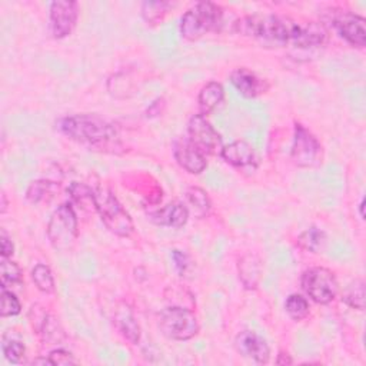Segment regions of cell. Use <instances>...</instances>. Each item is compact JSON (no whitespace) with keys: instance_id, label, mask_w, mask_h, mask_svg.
Listing matches in <instances>:
<instances>
[{"instance_id":"obj_1","label":"cell","mask_w":366,"mask_h":366,"mask_svg":"<svg viewBox=\"0 0 366 366\" xmlns=\"http://www.w3.org/2000/svg\"><path fill=\"white\" fill-rule=\"evenodd\" d=\"M235 30L262 42L279 46L294 45L299 49L319 47L328 40V30L324 25L316 22L301 23L278 15L245 16L235 23Z\"/></svg>"},{"instance_id":"obj_2","label":"cell","mask_w":366,"mask_h":366,"mask_svg":"<svg viewBox=\"0 0 366 366\" xmlns=\"http://www.w3.org/2000/svg\"><path fill=\"white\" fill-rule=\"evenodd\" d=\"M59 129L69 139L88 148L108 151L119 146V133L113 123L98 115H73L59 122Z\"/></svg>"},{"instance_id":"obj_3","label":"cell","mask_w":366,"mask_h":366,"mask_svg":"<svg viewBox=\"0 0 366 366\" xmlns=\"http://www.w3.org/2000/svg\"><path fill=\"white\" fill-rule=\"evenodd\" d=\"M224 23V9L212 2H199L181 19V35L188 40H198L217 32Z\"/></svg>"},{"instance_id":"obj_4","label":"cell","mask_w":366,"mask_h":366,"mask_svg":"<svg viewBox=\"0 0 366 366\" xmlns=\"http://www.w3.org/2000/svg\"><path fill=\"white\" fill-rule=\"evenodd\" d=\"M95 205L102 222L112 234L120 238H127L133 234L135 225L129 212L109 188L101 186L95 190Z\"/></svg>"},{"instance_id":"obj_5","label":"cell","mask_w":366,"mask_h":366,"mask_svg":"<svg viewBox=\"0 0 366 366\" xmlns=\"http://www.w3.org/2000/svg\"><path fill=\"white\" fill-rule=\"evenodd\" d=\"M79 235L78 215L72 203L60 205L47 224V238L52 246L59 252H67L73 248Z\"/></svg>"},{"instance_id":"obj_6","label":"cell","mask_w":366,"mask_h":366,"mask_svg":"<svg viewBox=\"0 0 366 366\" xmlns=\"http://www.w3.org/2000/svg\"><path fill=\"white\" fill-rule=\"evenodd\" d=\"M158 324L162 333L173 341H189L199 333V322L195 314L179 305L164 309L159 314Z\"/></svg>"},{"instance_id":"obj_7","label":"cell","mask_w":366,"mask_h":366,"mask_svg":"<svg viewBox=\"0 0 366 366\" xmlns=\"http://www.w3.org/2000/svg\"><path fill=\"white\" fill-rule=\"evenodd\" d=\"M302 287L307 295L319 305L331 304L339 292V283L335 273L322 266H315L304 272Z\"/></svg>"},{"instance_id":"obj_8","label":"cell","mask_w":366,"mask_h":366,"mask_svg":"<svg viewBox=\"0 0 366 366\" xmlns=\"http://www.w3.org/2000/svg\"><path fill=\"white\" fill-rule=\"evenodd\" d=\"M290 156L299 168H316L322 164L324 155L321 142L301 123L295 125Z\"/></svg>"},{"instance_id":"obj_9","label":"cell","mask_w":366,"mask_h":366,"mask_svg":"<svg viewBox=\"0 0 366 366\" xmlns=\"http://www.w3.org/2000/svg\"><path fill=\"white\" fill-rule=\"evenodd\" d=\"M189 140L206 156H221L224 149V142L221 135L207 122L202 115H193L188 123Z\"/></svg>"},{"instance_id":"obj_10","label":"cell","mask_w":366,"mask_h":366,"mask_svg":"<svg viewBox=\"0 0 366 366\" xmlns=\"http://www.w3.org/2000/svg\"><path fill=\"white\" fill-rule=\"evenodd\" d=\"M328 21L349 45L356 47H363L366 42L365 19L353 12L343 9H331Z\"/></svg>"},{"instance_id":"obj_11","label":"cell","mask_w":366,"mask_h":366,"mask_svg":"<svg viewBox=\"0 0 366 366\" xmlns=\"http://www.w3.org/2000/svg\"><path fill=\"white\" fill-rule=\"evenodd\" d=\"M79 18V5L70 0H56L49 9V28L55 39L69 36L76 28Z\"/></svg>"},{"instance_id":"obj_12","label":"cell","mask_w":366,"mask_h":366,"mask_svg":"<svg viewBox=\"0 0 366 366\" xmlns=\"http://www.w3.org/2000/svg\"><path fill=\"white\" fill-rule=\"evenodd\" d=\"M222 159L236 169L255 171L259 166V155L246 140H235L224 146Z\"/></svg>"},{"instance_id":"obj_13","label":"cell","mask_w":366,"mask_h":366,"mask_svg":"<svg viewBox=\"0 0 366 366\" xmlns=\"http://www.w3.org/2000/svg\"><path fill=\"white\" fill-rule=\"evenodd\" d=\"M173 156L181 168L192 175L202 173L206 166V156L188 139L182 137L173 143Z\"/></svg>"},{"instance_id":"obj_14","label":"cell","mask_w":366,"mask_h":366,"mask_svg":"<svg viewBox=\"0 0 366 366\" xmlns=\"http://www.w3.org/2000/svg\"><path fill=\"white\" fill-rule=\"evenodd\" d=\"M236 350L246 359L256 363H268L270 358V349L268 342L253 331H244L235 339Z\"/></svg>"},{"instance_id":"obj_15","label":"cell","mask_w":366,"mask_h":366,"mask_svg":"<svg viewBox=\"0 0 366 366\" xmlns=\"http://www.w3.org/2000/svg\"><path fill=\"white\" fill-rule=\"evenodd\" d=\"M231 82L235 89L248 99H255L265 95L269 91V84L266 79L258 76L255 72L248 67H238L231 73Z\"/></svg>"},{"instance_id":"obj_16","label":"cell","mask_w":366,"mask_h":366,"mask_svg":"<svg viewBox=\"0 0 366 366\" xmlns=\"http://www.w3.org/2000/svg\"><path fill=\"white\" fill-rule=\"evenodd\" d=\"M151 219L161 227L182 228L189 219V209L183 203H171L151 215Z\"/></svg>"},{"instance_id":"obj_17","label":"cell","mask_w":366,"mask_h":366,"mask_svg":"<svg viewBox=\"0 0 366 366\" xmlns=\"http://www.w3.org/2000/svg\"><path fill=\"white\" fill-rule=\"evenodd\" d=\"M225 99V89L221 84L217 82H209L206 84L198 96V106H199V115L207 116L210 115L219 105H221Z\"/></svg>"},{"instance_id":"obj_18","label":"cell","mask_w":366,"mask_h":366,"mask_svg":"<svg viewBox=\"0 0 366 366\" xmlns=\"http://www.w3.org/2000/svg\"><path fill=\"white\" fill-rule=\"evenodd\" d=\"M115 324L120 331V333L129 342L136 345L140 341V326L127 307H122L120 309H118L115 315Z\"/></svg>"},{"instance_id":"obj_19","label":"cell","mask_w":366,"mask_h":366,"mask_svg":"<svg viewBox=\"0 0 366 366\" xmlns=\"http://www.w3.org/2000/svg\"><path fill=\"white\" fill-rule=\"evenodd\" d=\"M261 261L253 255H246L239 262V278L245 287L255 289L261 279Z\"/></svg>"},{"instance_id":"obj_20","label":"cell","mask_w":366,"mask_h":366,"mask_svg":"<svg viewBox=\"0 0 366 366\" xmlns=\"http://www.w3.org/2000/svg\"><path fill=\"white\" fill-rule=\"evenodd\" d=\"M298 245L311 253H319L326 245V234L315 227L308 228L299 235Z\"/></svg>"},{"instance_id":"obj_21","label":"cell","mask_w":366,"mask_h":366,"mask_svg":"<svg viewBox=\"0 0 366 366\" xmlns=\"http://www.w3.org/2000/svg\"><path fill=\"white\" fill-rule=\"evenodd\" d=\"M69 193L72 200L75 202L84 210H96L95 205V190H92L88 185L73 182L69 186Z\"/></svg>"},{"instance_id":"obj_22","label":"cell","mask_w":366,"mask_h":366,"mask_svg":"<svg viewBox=\"0 0 366 366\" xmlns=\"http://www.w3.org/2000/svg\"><path fill=\"white\" fill-rule=\"evenodd\" d=\"M22 279L23 272L21 266L9 258H2V262H0V283H2V289L15 286L21 283Z\"/></svg>"},{"instance_id":"obj_23","label":"cell","mask_w":366,"mask_h":366,"mask_svg":"<svg viewBox=\"0 0 366 366\" xmlns=\"http://www.w3.org/2000/svg\"><path fill=\"white\" fill-rule=\"evenodd\" d=\"M342 302H345L349 308L363 311L365 308V282L362 279H356L342 294Z\"/></svg>"},{"instance_id":"obj_24","label":"cell","mask_w":366,"mask_h":366,"mask_svg":"<svg viewBox=\"0 0 366 366\" xmlns=\"http://www.w3.org/2000/svg\"><path fill=\"white\" fill-rule=\"evenodd\" d=\"M186 199H188L189 205L192 206L196 216L205 217V216L209 215L212 203H210V199H209L207 193L203 189L196 188V186L189 188L186 190Z\"/></svg>"},{"instance_id":"obj_25","label":"cell","mask_w":366,"mask_h":366,"mask_svg":"<svg viewBox=\"0 0 366 366\" xmlns=\"http://www.w3.org/2000/svg\"><path fill=\"white\" fill-rule=\"evenodd\" d=\"M32 279L36 285V287L43 292V294L49 295L53 294L56 289V283H55V278L53 273L50 270V268L45 263H38L33 270H32Z\"/></svg>"},{"instance_id":"obj_26","label":"cell","mask_w":366,"mask_h":366,"mask_svg":"<svg viewBox=\"0 0 366 366\" xmlns=\"http://www.w3.org/2000/svg\"><path fill=\"white\" fill-rule=\"evenodd\" d=\"M56 189H59V186L56 183H53V182L45 181V179L35 181L28 188L26 198L32 203H40V202L46 200L47 198H52L53 193L56 192Z\"/></svg>"},{"instance_id":"obj_27","label":"cell","mask_w":366,"mask_h":366,"mask_svg":"<svg viewBox=\"0 0 366 366\" xmlns=\"http://www.w3.org/2000/svg\"><path fill=\"white\" fill-rule=\"evenodd\" d=\"M171 8L172 4L169 2H144L142 5V16L148 23L156 25L164 21Z\"/></svg>"},{"instance_id":"obj_28","label":"cell","mask_w":366,"mask_h":366,"mask_svg":"<svg viewBox=\"0 0 366 366\" xmlns=\"http://www.w3.org/2000/svg\"><path fill=\"white\" fill-rule=\"evenodd\" d=\"M286 314L297 322L304 321L309 315V302L301 295H290L285 302Z\"/></svg>"},{"instance_id":"obj_29","label":"cell","mask_w":366,"mask_h":366,"mask_svg":"<svg viewBox=\"0 0 366 366\" xmlns=\"http://www.w3.org/2000/svg\"><path fill=\"white\" fill-rule=\"evenodd\" d=\"M2 350L5 358L12 363H21L26 355V346L23 342L18 339H12L8 336H4L2 341Z\"/></svg>"},{"instance_id":"obj_30","label":"cell","mask_w":366,"mask_h":366,"mask_svg":"<svg viewBox=\"0 0 366 366\" xmlns=\"http://www.w3.org/2000/svg\"><path fill=\"white\" fill-rule=\"evenodd\" d=\"M22 311L21 301L18 297L8 289H2V316L4 318H11L19 315Z\"/></svg>"},{"instance_id":"obj_31","label":"cell","mask_w":366,"mask_h":366,"mask_svg":"<svg viewBox=\"0 0 366 366\" xmlns=\"http://www.w3.org/2000/svg\"><path fill=\"white\" fill-rule=\"evenodd\" d=\"M49 359L52 365H62V366H69V365H76L78 360L75 359L70 352L64 349H55L49 353Z\"/></svg>"},{"instance_id":"obj_32","label":"cell","mask_w":366,"mask_h":366,"mask_svg":"<svg viewBox=\"0 0 366 366\" xmlns=\"http://www.w3.org/2000/svg\"><path fill=\"white\" fill-rule=\"evenodd\" d=\"M172 258H173V262H175V266H176L178 272L183 276V273H186V270H188V269H189V266H190L189 256H188L185 252L173 251Z\"/></svg>"},{"instance_id":"obj_33","label":"cell","mask_w":366,"mask_h":366,"mask_svg":"<svg viewBox=\"0 0 366 366\" xmlns=\"http://www.w3.org/2000/svg\"><path fill=\"white\" fill-rule=\"evenodd\" d=\"M0 244H2V258H12L15 253V245L5 231H2V235H0Z\"/></svg>"},{"instance_id":"obj_34","label":"cell","mask_w":366,"mask_h":366,"mask_svg":"<svg viewBox=\"0 0 366 366\" xmlns=\"http://www.w3.org/2000/svg\"><path fill=\"white\" fill-rule=\"evenodd\" d=\"M276 363H278V365H292V363H294V360H292V358H290L289 353L280 352V353L278 355Z\"/></svg>"},{"instance_id":"obj_35","label":"cell","mask_w":366,"mask_h":366,"mask_svg":"<svg viewBox=\"0 0 366 366\" xmlns=\"http://www.w3.org/2000/svg\"><path fill=\"white\" fill-rule=\"evenodd\" d=\"M363 207H365V199H362V200H360V203H359V212H360V217H362V219H365Z\"/></svg>"},{"instance_id":"obj_36","label":"cell","mask_w":366,"mask_h":366,"mask_svg":"<svg viewBox=\"0 0 366 366\" xmlns=\"http://www.w3.org/2000/svg\"><path fill=\"white\" fill-rule=\"evenodd\" d=\"M6 210V195L2 193V213H5Z\"/></svg>"}]
</instances>
